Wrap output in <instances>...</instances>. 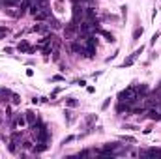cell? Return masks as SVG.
I'll return each mask as SVG.
<instances>
[{
    "label": "cell",
    "instance_id": "obj_1",
    "mask_svg": "<svg viewBox=\"0 0 161 159\" xmlns=\"http://www.w3.org/2000/svg\"><path fill=\"white\" fill-rule=\"evenodd\" d=\"M30 129H32V137L36 138L38 142H47V140H49V131H47V127L43 124L36 122V124L30 125Z\"/></svg>",
    "mask_w": 161,
    "mask_h": 159
},
{
    "label": "cell",
    "instance_id": "obj_2",
    "mask_svg": "<svg viewBox=\"0 0 161 159\" xmlns=\"http://www.w3.org/2000/svg\"><path fill=\"white\" fill-rule=\"evenodd\" d=\"M137 97H139V94H137L135 86H127L125 90H122L118 94V101L120 103H133Z\"/></svg>",
    "mask_w": 161,
    "mask_h": 159
},
{
    "label": "cell",
    "instance_id": "obj_3",
    "mask_svg": "<svg viewBox=\"0 0 161 159\" xmlns=\"http://www.w3.org/2000/svg\"><path fill=\"white\" fill-rule=\"evenodd\" d=\"M32 15H34L36 21H45V19H51V10L47 6H43V8H40V10H38L36 13H32Z\"/></svg>",
    "mask_w": 161,
    "mask_h": 159
},
{
    "label": "cell",
    "instance_id": "obj_4",
    "mask_svg": "<svg viewBox=\"0 0 161 159\" xmlns=\"http://www.w3.org/2000/svg\"><path fill=\"white\" fill-rule=\"evenodd\" d=\"M4 11H6V15H10V17H13V19H19V17L25 15V10H21V8H17V6H11Z\"/></svg>",
    "mask_w": 161,
    "mask_h": 159
},
{
    "label": "cell",
    "instance_id": "obj_5",
    "mask_svg": "<svg viewBox=\"0 0 161 159\" xmlns=\"http://www.w3.org/2000/svg\"><path fill=\"white\" fill-rule=\"evenodd\" d=\"M28 122H26V116L25 114H15L13 116V125L15 127H25Z\"/></svg>",
    "mask_w": 161,
    "mask_h": 159
},
{
    "label": "cell",
    "instance_id": "obj_6",
    "mask_svg": "<svg viewBox=\"0 0 161 159\" xmlns=\"http://www.w3.org/2000/svg\"><path fill=\"white\" fill-rule=\"evenodd\" d=\"M49 28H51V26H49V25H45V23H38V25H34V26H32V30H34V32H38V34H47V32H49Z\"/></svg>",
    "mask_w": 161,
    "mask_h": 159
},
{
    "label": "cell",
    "instance_id": "obj_7",
    "mask_svg": "<svg viewBox=\"0 0 161 159\" xmlns=\"http://www.w3.org/2000/svg\"><path fill=\"white\" fill-rule=\"evenodd\" d=\"M140 156H150V157H161V148H150L140 152Z\"/></svg>",
    "mask_w": 161,
    "mask_h": 159
},
{
    "label": "cell",
    "instance_id": "obj_8",
    "mask_svg": "<svg viewBox=\"0 0 161 159\" xmlns=\"http://www.w3.org/2000/svg\"><path fill=\"white\" fill-rule=\"evenodd\" d=\"M25 116H26V122H28L30 125L38 122V114L34 112V110H26V112H25Z\"/></svg>",
    "mask_w": 161,
    "mask_h": 159
},
{
    "label": "cell",
    "instance_id": "obj_9",
    "mask_svg": "<svg viewBox=\"0 0 161 159\" xmlns=\"http://www.w3.org/2000/svg\"><path fill=\"white\" fill-rule=\"evenodd\" d=\"M17 51H19V53H28V51H30V45H28V41H26V39H23V41L17 45Z\"/></svg>",
    "mask_w": 161,
    "mask_h": 159
},
{
    "label": "cell",
    "instance_id": "obj_10",
    "mask_svg": "<svg viewBox=\"0 0 161 159\" xmlns=\"http://www.w3.org/2000/svg\"><path fill=\"white\" fill-rule=\"evenodd\" d=\"M97 34H99V36H103V38L107 39V41H111V43L114 41V36H112L111 32H107V30H101V28H99V30H97Z\"/></svg>",
    "mask_w": 161,
    "mask_h": 159
},
{
    "label": "cell",
    "instance_id": "obj_11",
    "mask_svg": "<svg viewBox=\"0 0 161 159\" xmlns=\"http://www.w3.org/2000/svg\"><path fill=\"white\" fill-rule=\"evenodd\" d=\"M135 90H137V94H139V95H146V94H148V86H146V84L135 86Z\"/></svg>",
    "mask_w": 161,
    "mask_h": 159
},
{
    "label": "cell",
    "instance_id": "obj_12",
    "mask_svg": "<svg viewBox=\"0 0 161 159\" xmlns=\"http://www.w3.org/2000/svg\"><path fill=\"white\" fill-rule=\"evenodd\" d=\"M66 105H68L69 109H75V107L79 105V101H77L75 97H68V99H66Z\"/></svg>",
    "mask_w": 161,
    "mask_h": 159
},
{
    "label": "cell",
    "instance_id": "obj_13",
    "mask_svg": "<svg viewBox=\"0 0 161 159\" xmlns=\"http://www.w3.org/2000/svg\"><path fill=\"white\" fill-rule=\"evenodd\" d=\"M96 120H97V114H88V116L84 118V124H86V125H92Z\"/></svg>",
    "mask_w": 161,
    "mask_h": 159
},
{
    "label": "cell",
    "instance_id": "obj_14",
    "mask_svg": "<svg viewBox=\"0 0 161 159\" xmlns=\"http://www.w3.org/2000/svg\"><path fill=\"white\" fill-rule=\"evenodd\" d=\"M120 140L122 142H131V144H135V137H129V135H124V137H120Z\"/></svg>",
    "mask_w": 161,
    "mask_h": 159
},
{
    "label": "cell",
    "instance_id": "obj_15",
    "mask_svg": "<svg viewBox=\"0 0 161 159\" xmlns=\"http://www.w3.org/2000/svg\"><path fill=\"white\" fill-rule=\"evenodd\" d=\"M143 28H135V32H133V41H137V39L140 38V36H143Z\"/></svg>",
    "mask_w": 161,
    "mask_h": 159
},
{
    "label": "cell",
    "instance_id": "obj_16",
    "mask_svg": "<svg viewBox=\"0 0 161 159\" xmlns=\"http://www.w3.org/2000/svg\"><path fill=\"white\" fill-rule=\"evenodd\" d=\"M49 26H53V28H54V30H58V28H60V26H62V25H60V23H58V21H56V19H51V25H49Z\"/></svg>",
    "mask_w": 161,
    "mask_h": 159
},
{
    "label": "cell",
    "instance_id": "obj_17",
    "mask_svg": "<svg viewBox=\"0 0 161 159\" xmlns=\"http://www.w3.org/2000/svg\"><path fill=\"white\" fill-rule=\"evenodd\" d=\"M11 103H15V105H17V103H21V97H19L17 94H11Z\"/></svg>",
    "mask_w": 161,
    "mask_h": 159
},
{
    "label": "cell",
    "instance_id": "obj_18",
    "mask_svg": "<svg viewBox=\"0 0 161 159\" xmlns=\"http://www.w3.org/2000/svg\"><path fill=\"white\" fill-rule=\"evenodd\" d=\"M143 51H144V47H140V49H137V51H135V53H133V54H131V58H133V60H135V58H137V56H139V54H140V53H143Z\"/></svg>",
    "mask_w": 161,
    "mask_h": 159
},
{
    "label": "cell",
    "instance_id": "obj_19",
    "mask_svg": "<svg viewBox=\"0 0 161 159\" xmlns=\"http://www.w3.org/2000/svg\"><path fill=\"white\" fill-rule=\"evenodd\" d=\"M4 36H8V28L6 26H0V39H2Z\"/></svg>",
    "mask_w": 161,
    "mask_h": 159
},
{
    "label": "cell",
    "instance_id": "obj_20",
    "mask_svg": "<svg viewBox=\"0 0 161 159\" xmlns=\"http://www.w3.org/2000/svg\"><path fill=\"white\" fill-rule=\"evenodd\" d=\"M131 64H133V58H131V56H129V58H127V60H125L124 64H122V67H127V66H131Z\"/></svg>",
    "mask_w": 161,
    "mask_h": 159
},
{
    "label": "cell",
    "instance_id": "obj_21",
    "mask_svg": "<svg viewBox=\"0 0 161 159\" xmlns=\"http://www.w3.org/2000/svg\"><path fill=\"white\" fill-rule=\"evenodd\" d=\"M71 140H75V137H73V135H71V137H66L64 140H62V144H68V142H71Z\"/></svg>",
    "mask_w": 161,
    "mask_h": 159
},
{
    "label": "cell",
    "instance_id": "obj_22",
    "mask_svg": "<svg viewBox=\"0 0 161 159\" xmlns=\"http://www.w3.org/2000/svg\"><path fill=\"white\" fill-rule=\"evenodd\" d=\"M109 105H111V97H107V101H105V103H103V105H101V109H103V110H105V109H107V107H109Z\"/></svg>",
    "mask_w": 161,
    "mask_h": 159
},
{
    "label": "cell",
    "instance_id": "obj_23",
    "mask_svg": "<svg viewBox=\"0 0 161 159\" xmlns=\"http://www.w3.org/2000/svg\"><path fill=\"white\" fill-rule=\"evenodd\" d=\"M158 38H159V34H154V36H152V41H150V43H152V45H154V43H156V41H158Z\"/></svg>",
    "mask_w": 161,
    "mask_h": 159
},
{
    "label": "cell",
    "instance_id": "obj_24",
    "mask_svg": "<svg viewBox=\"0 0 161 159\" xmlns=\"http://www.w3.org/2000/svg\"><path fill=\"white\" fill-rule=\"evenodd\" d=\"M64 116H66V120H68V122L71 120V112H69V110H66V114H64Z\"/></svg>",
    "mask_w": 161,
    "mask_h": 159
},
{
    "label": "cell",
    "instance_id": "obj_25",
    "mask_svg": "<svg viewBox=\"0 0 161 159\" xmlns=\"http://www.w3.org/2000/svg\"><path fill=\"white\" fill-rule=\"evenodd\" d=\"M53 81H54V82H58V81H64V79H62L60 75H54V77H53Z\"/></svg>",
    "mask_w": 161,
    "mask_h": 159
}]
</instances>
